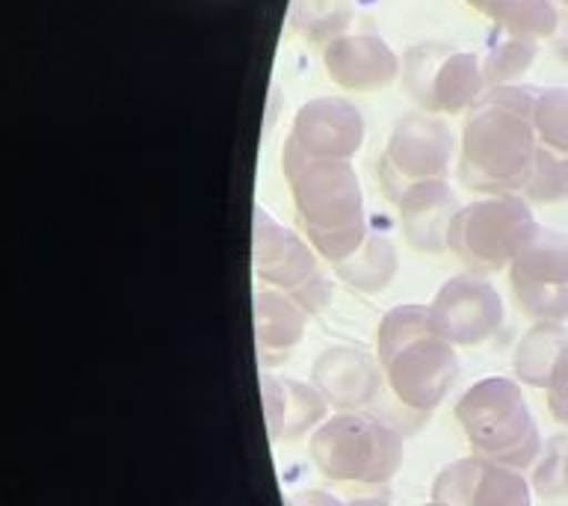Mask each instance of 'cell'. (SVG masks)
<instances>
[{
    "label": "cell",
    "mask_w": 568,
    "mask_h": 506,
    "mask_svg": "<svg viewBox=\"0 0 568 506\" xmlns=\"http://www.w3.org/2000/svg\"><path fill=\"white\" fill-rule=\"evenodd\" d=\"M323 65L332 83L346 92H376L399 78V57L382 36L344 33L323 48Z\"/></svg>",
    "instance_id": "15"
},
{
    "label": "cell",
    "mask_w": 568,
    "mask_h": 506,
    "mask_svg": "<svg viewBox=\"0 0 568 506\" xmlns=\"http://www.w3.org/2000/svg\"><path fill=\"white\" fill-rule=\"evenodd\" d=\"M252 266L257 282L287 293L300 302L308 317H317L335 300L332 279L323 273L317 249L296 231L282 225L273 213L257 204L252 220Z\"/></svg>",
    "instance_id": "7"
},
{
    "label": "cell",
    "mask_w": 568,
    "mask_h": 506,
    "mask_svg": "<svg viewBox=\"0 0 568 506\" xmlns=\"http://www.w3.org/2000/svg\"><path fill=\"white\" fill-rule=\"evenodd\" d=\"M420 506H453V504H444V500H435V497H429V500H426V504H420Z\"/></svg>",
    "instance_id": "33"
},
{
    "label": "cell",
    "mask_w": 568,
    "mask_h": 506,
    "mask_svg": "<svg viewBox=\"0 0 568 506\" xmlns=\"http://www.w3.org/2000/svg\"><path fill=\"white\" fill-rule=\"evenodd\" d=\"M532 124L539 133V145L568 154V89H541L532 110Z\"/></svg>",
    "instance_id": "25"
},
{
    "label": "cell",
    "mask_w": 568,
    "mask_h": 506,
    "mask_svg": "<svg viewBox=\"0 0 568 506\" xmlns=\"http://www.w3.org/2000/svg\"><path fill=\"white\" fill-rule=\"evenodd\" d=\"M261 399H264L266 433H270V442H275L278 429H282L284 408H287V385H284V376H273L270 371H261Z\"/></svg>",
    "instance_id": "27"
},
{
    "label": "cell",
    "mask_w": 568,
    "mask_h": 506,
    "mask_svg": "<svg viewBox=\"0 0 568 506\" xmlns=\"http://www.w3.org/2000/svg\"><path fill=\"white\" fill-rule=\"evenodd\" d=\"M506 36L541 42L559 33V9L554 0H509L491 16Z\"/></svg>",
    "instance_id": "21"
},
{
    "label": "cell",
    "mask_w": 568,
    "mask_h": 506,
    "mask_svg": "<svg viewBox=\"0 0 568 506\" xmlns=\"http://www.w3.org/2000/svg\"><path fill=\"white\" fill-rule=\"evenodd\" d=\"M293 27L311 42H323L326 48L332 39L344 36L346 24L353 21L349 0H296L293 3Z\"/></svg>",
    "instance_id": "22"
},
{
    "label": "cell",
    "mask_w": 568,
    "mask_h": 506,
    "mask_svg": "<svg viewBox=\"0 0 568 506\" xmlns=\"http://www.w3.org/2000/svg\"><path fill=\"white\" fill-rule=\"evenodd\" d=\"M287 385V408L275 442H300L302 435H314L328 421V403L314 385L284 376Z\"/></svg>",
    "instance_id": "20"
},
{
    "label": "cell",
    "mask_w": 568,
    "mask_h": 506,
    "mask_svg": "<svg viewBox=\"0 0 568 506\" xmlns=\"http://www.w3.org/2000/svg\"><path fill=\"white\" fill-rule=\"evenodd\" d=\"M554 48H557L559 60L568 62V30H566V33H559V36H557V44H554Z\"/></svg>",
    "instance_id": "32"
},
{
    "label": "cell",
    "mask_w": 568,
    "mask_h": 506,
    "mask_svg": "<svg viewBox=\"0 0 568 506\" xmlns=\"http://www.w3.org/2000/svg\"><path fill=\"white\" fill-rule=\"evenodd\" d=\"M545 397H548L550 417L568 429V341L562 344V350H559L557 362H554Z\"/></svg>",
    "instance_id": "28"
},
{
    "label": "cell",
    "mask_w": 568,
    "mask_h": 506,
    "mask_svg": "<svg viewBox=\"0 0 568 506\" xmlns=\"http://www.w3.org/2000/svg\"><path fill=\"white\" fill-rule=\"evenodd\" d=\"M515 305L536 323L568 320V234L536 229L509 264Z\"/></svg>",
    "instance_id": "10"
},
{
    "label": "cell",
    "mask_w": 568,
    "mask_h": 506,
    "mask_svg": "<svg viewBox=\"0 0 568 506\" xmlns=\"http://www.w3.org/2000/svg\"><path fill=\"white\" fill-rule=\"evenodd\" d=\"M559 3H562V0H559Z\"/></svg>",
    "instance_id": "35"
},
{
    "label": "cell",
    "mask_w": 568,
    "mask_h": 506,
    "mask_svg": "<svg viewBox=\"0 0 568 506\" xmlns=\"http://www.w3.org/2000/svg\"><path fill=\"white\" fill-rule=\"evenodd\" d=\"M521 195L530 204L568 202V154H559V151L539 145L530 181L521 190Z\"/></svg>",
    "instance_id": "24"
},
{
    "label": "cell",
    "mask_w": 568,
    "mask_h": 506,
    "mask_svg": "<svg viewBox=\"0 0 568 506\" xmlns=\"http://www.w3.org/2000/svg\"><path fill=\"white\" fill-rule=\"evenodd\" d=\"M536 229L539 222L521 193L483 195L477 202L462 204L453 216L447 249L470 273L491 275L509 270L513 257Z\"/></svg>",
    "instance_id": "6"
},
{
    "label": "cell",
    "mask_w": 568,
    "mask_h": 506,
    "mask_svg": "<svg viewBox=\"0 0 568 506\" xmlns=\"http://www.w3.org/2000/svg\"><path fill=\"white\" fill-rule=\"evenodd\" d=\"M399 273L397 246L390 243L388 234L371 231L358 252L335 264V275L358 293L385 291Z\"/></svg>",
    "instance_id": "18"
},
{
    "label": "cell",
    "mask_w": 568,
    "mask_h": 506,
    "mask_svg": "<svg viewBox=\"0 0 568 506\" xmlns=\"http://www.w3.org/2000/svg\"><path fill=\"white\" fill-rule=\"evenodd\" d=\"M435 332L453 346H479L504 328L506 308L486 275L465 270L450 275L429 302Z\"/></svg>",
    "instance_id": "11"
},
{
    "label": "cell",
    "mask_w": 568,
    "mask_h": 506,
    "mask_svg": "<svg viewBox=\"0 0 568 506\" xmlns=\"http://www.w3.org/2000/svg\"><path fill=\"white\" fill-rule=\"evenodd\" d=\"M539 57V42H530V39H515V36H506L504 42L495 44L488 57L483 60V69H486L488 87H513L518 80L532 69V62Z\"/></svg>",
    "instance_id": "23"
},
{
    "label": "cell",
    "mask_w": 568,
    "mask_h": 506,
    "mask_svg": "<svg viewBox=\"0 0 568 506\" xmlns=\"http://www.w3.org/2000/svg\"><path fill=\"white\" fill-rule=\"evenodd\" d=\"M541 89L495 87L470 107L462 124L459 178L483 195L521 193L539 154L532 110Z\"/></svg>",
    "instance_id": "1"
},
{
    "label": "cell",
    "mask_w": 568,
    "mask_h": 506,
    "mask_svg": "<svg viewBox=\"0 0 568 506\" xmlns=\"http://www.w3.org/2000/svg\"><path fill=\"white\" fill-rule=\"evenodd\" d=\"M282 172L293 195L302 234L320 257L341 264L367 240L364 190L353 160L308 158L284 142Z\"/></svg>",
    "instance_id": "2"
},
{
    "label": "cell",
    "mask_w": 568,
    "mask_h": 506,
    "mask_svg": "<svg viewBox=\"0 0 568 506\" xmlns=\"http://www.w3.org/2000/svg\"><path fill=\"white\" fill-rule=\"evenodd\" d=\"M465 3H468V7H474V9H479V12H486V16L491 18L497 9L506 7L509 0H465Z\"/></svg>",
    "instance_id": "30"
},
{
    "label": "cell",
    "mask_w": 568,
    "mask_h": 506,
    "mask_svg": "<svg viewBox=\"0 0 568 506\" xmlns=\"http://www.w3.org/2000/svg\"><path fill=\"white\" fill-rule=\"evenodd\" d=\"M532 495L554 500L568 495V429L545 442L539 462L532 465Z\"/></svg>",
    "instance_id": "26"
},
{
    "label": "cell",
    "mask_w": 568,
    "mask_h": 506,
    "mask_svg": "<svg viewBox=\"0 0 568 506\" xmlns=\"http://www.w3.org/2000/svg\"><path fill=\"white\" fill-rule=\"evenodd\" d=\"M456 424L470 447V456L504 468H532L541 456V433L521 382L486 376L456 399Z\"/></svg>",
    "instance_id": "4"
},
{
    "label": "cell",
    "mask_w": 568,
    "mask_h": 506,
    "mask_svg": "<svg viewBox=\"0 0 568 506\" xmlns=\"http://www.w3.org/2000/svg\"><path fill=\"white\" fill-rule=\"evenodd\" d=\"M566 341L568 332L559 323H536L527 328L513 353L515 380L527 388H548L550 371Z\"/></svg>",
    "instance_id": "19"
},
{
    "label": "cell",
    "mask_w": 568,
    "mask_h": 506,
    "mask_svg": "<svg viewBox=\"0 0 568 506\" xmlns=\"http://www.w3.org/2000/svg\"><path fill=\"white\" fill-rule=\"evenodd\" d=\"M379 358L349 344L326 346L311 364V385L335 412H364L382 394Z\"/></svg>",
    "instance_id": "14"
},
{
    "label": "cell",
    "mask_w": 568,
    "mask_h": 506,
    "mask_svg": "<svg viewBox=\"0 0 568 506\" xmlns=\"http://www.w3.org/2000/svg\"><path fill=\"white\" fill-rule=\"evenodd\" d=\"M376 358L390 394L412 412L429 415L459 380V355L435 332L429 305H397L376 328Z\"/></svg>",
    "instance_id": "3"
},
{
    "label": "cell",
    "mask_w": 568,
    "mask_h": 506,
    "mask_svg": "<svg viewBox=\"0 0 568 506\" xmlns=\"http://www.w3.org/2000/svg\"><path fill=\"white\" fill-rule=\"evenodd\" d=\"M317 470L332 483L382 486L403 468V438L394 426L364 412H337L308 438Z\"/></svg>",
    "instance_id": "5"
},
{
    "label": "cell",
    "mask_w": 568,
    "mask_h": 506,
    "mask_svg": "<svg viewBox=\"0 0 568 506\" xmlns=\"http://www.w3.org/2000/svg\"><path fill=\"white\" fill-rule=\"evenodd\" d=\"M562 9H566V12H568V0H562Z\"/></svg>",
    "instance_id": "34"
},
{
    "label": "cell",
    "mask_w": 568,
    "mask_h": 506,
    "mask_svg": "<svg viewBox=\"0 0 568 506\" xmlns=\"http://www.w3.org/2000/svg\"><path fill=\"white\" fill-rule=\"evenodd\" d=\"M462 204L447 181H426L399 195L397 211L403 237L412 249L426 255H442L447 252V234H450L453 216L459 213Z\"/></svg>",
    "instance_id": "16"
},
{
    "label": "cell",
    "mask_w": 568,
    "mask_h": 506,
    "mask_svg": "<svg viewBox=\"0 0 568 506\" xmlns=\"http://www.w3.org/2000/svg\"><path fill=\"white\" fill-rule=\"evenodd\" d=\"M453 140L450 124L442 115L408 113L403 115L388 136L379 158L382 193L397 204L399 195L426 181H447L450 172Z\"/></svg>",
    "instance_id": "8"
},
{
    "label": "cell",
    "mask_w": 568,
    "mask_h": 506,
    "mask_svg": "<svg viewBox=\"0 0 568 506\" xmlns=\"http://www.w3.org/2000/svg\"><path fill=\"white\" fill-rule=\"evenodd\" d=\"M346 506H394V504L385 500V497H355V500H349Z\"/></svg>",
    "instance_id": "31"
},
{
    "label": "cell",
    "mask_w": 568,
    "mask_h": 506,
    "mask_svg": "<svg viewBox=\"0 0 568 506\" xmlns=\"http://www.w3.org/2000/svg\"><path fill=\"white\" fill-rule=\"evenodd\" d=\"M433 497L453 506H532V486L521 470L465 456L438 470Z\"/></svg>",
    "instance_id": "12"
},
{
    "label": "cell",
    "mask_w": 568,
    "mask_h": 506,
    "mask_svg": "<svg viewBox=\"0 0 568 506\" xmlns=\"http://www.w3.org/2000/svg\"><path fill=\"white\" fill-rule=\"evenodd\" d=\"M287 506H346L344 500H337L335 495H328L323 488H302L287 495Z\"/></svg>",
    "instance_id": "29"
},
{
    "label": "cell",
    "mask_w": 568,
    "mask_h": 506,
    "mask_svg": "<svg viewBox=\"0 0 568 506\" xmlns=\"http://www.w3.org/2000/svg\"><path fill=\"white\" fill-rule=\"evenodd\" d=\"M255 311V350L257 362L264 371L278 367L296 353V346L305 337L308 314L300 302H293L287 293L261 284L252 300Z\"/></svg>",
    "instance_id": "17"
},
{
    "label": "cell",
    "mask_w": 568,
    "mask_h": 506,
    "mask_svg": "<svg viewBox=\"0 0 568 506\" xmlns=\"http://www.w3.org/2000/svg\"><path fill=\"white\" fill-rule=\"evenodd\" d=\"M406 87L424 113L433 115L468 113L491 89L477 53L447 51L435 44H420L408 53Z\"/></svg>",
    "instance_id": "9"
},
{
    "label": "cell",
    "mask_w": 568,
    "mask_h": 506,
    "mask_svg": "<svg viewBox=\"0 0 568 506\" xmlns=\"http://www.w3.org/2000/svg\"><path fill=\"white\" fill-rule=\"evenodd\" d=\"M287 142L308 158L353 160L364 145V115L346 98H311L296 110Z\"/></svg>",
    "instance_id": "13"
}]
</instances>
